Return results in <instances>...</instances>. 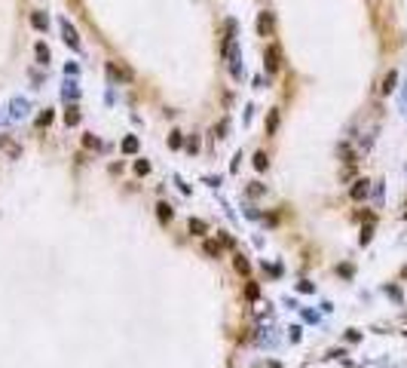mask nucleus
Here are the masks:
<instances>
[{
  "instance_id": "obj_6",
  "label": "nucleus",
  "mask_w": 407,
  "mask_h": 368,
  "mask_svg": "<svg viewBox=\"0 0 407 368\" xmlns=\"http://www.w3.org/2000/svg\"><path fill=\"white\" fill-rule=\"evenodd\" d=\"M107 74H110L113 80H123V83H129V80H132V71H129V68H116L113 62H107Z\"/></svg>"
},
{
  "instance_id": "obj_26",
  "label": "nucleus",
  "mask_w": 407,
  "mask_h": 368,
  "mask_svg": "<svg viewBox=\"0 0 407 368\" xmlns=\"http://www.w3.org/2000/svg\"><path fill=\"white\" fill-rule=\"evenodd\" d=\"M352 273H355V267H352V264H343V267H340V276H346V279H349Z\"/></svg>"
},
{
  "instance_id": "obj_28",
  "label": "nucleus",
  "mask_w": 407,
  "mask_h": 368,
  "mask_svg": "<svg viewBox=\"0 0 407 368\" xmlns=\"http://www.w3.org/2000/svg\"><path fill=\"white\" fill-rule=\"evenodd\" d=\"M245 295L251 298V301H254V298H257V285H254V282H251V285H248V289H245Z\"/></svg>"
},
{
  "instance_id": "obj_5",
  "label": "nucleus",
  "mask_w": 407,
  "mask_h": 368,
  "mask_svg": "<svg viewBox=\"0 0 407 368\" xmlns=\"http://www.w3.org/2000/svg\"><path fill=\"white\" fill-rule=\"evenodd\" d=\"M62 31H64V43L67 46H74V49H80V37H77V31H74V25H71V22H62Z\"/></svg>"
},
{
  "instance_id": "obj_15",
  "label": "nucleus",
  "mask_w": 407,
  "mask_h": 368,
  "mask_svg": "<svg viewBox=\"0 0 407 368\" xmlns=\"http://www.w3.org/2000/svg\"><path fill=\"white\" fill-rule=\"evenodd\" d=\"M156 215H159V221H162V224L171 221V206H169V203H159V206H156Z\"/></svg>"
},
{
  "instance_id": "obj_7",
  "label": "nucleus",
  "mask_w": 407,
  "mask_h": 368,
  "mask_svg": "<svg viewBox=\"0 0 407 368\" xmlns=\"http://www.w3.org/2000/svg\"><path fill=\"white\" fill-rule=\"evenodd\" d=\"M202 252H205V255H208V258H220V255H224V246H220V243H217V239H205V246H202Z\"/></svg>"
},
{
  "instance_id": "obj_21",
  "label": "nucleus",
  "mask_w": 407,
  "mask_h": 368,
  "mask_svg": "<svg viewBox=\"0 0 407 368\" xmlns=\"http://www.w3.org/2000/svg\"><path fill=\"white\" fill-rule=\"evenodd\" d=\"M135 172H138V175H147V172H150V163H147V160H138V163H135Z\"/></svg>"
},
{
  "instance_id": "obj_8",
  "label": "nucleus",
  "mask_w": 407,
  "mask_h": 368,
  "mask_svg": "<svg viewBox=\"0 0 407 368\" xmlns=\"http://www.w3.org/2000/svg\"><path fill=\"white\" fill-rule=\"evenodd\" d=\"M395 83H398V71H389L386 77H383V86H380V92H383V95H389V92L395 89Z\"/></svg>"
},
{
  "instance_id": "obj_27",
  "label": "nucleus",
  "mask_w": 407,
  "mask_h": 368,
  "mask_svg": "<svg viewBox=\"0 0 407 368\" xmlns=\"http://www.w3.org/2000/svg\"><path fill=\"white\" fill-rule=\"evenodd\" d=\"M386 295L395 298V301H401V292H398V289H392V285H386Z\"/></svg>"
},
{
  "instance_id": "obj_12",
  "label": "nucleus",
  "mask_w": 407,
  "mask_h": 368,
  "mask_svg": "<svg viewBox=\"0 0 407 368\" xmlns=\"http://www.w3.org/2000/svg\"><path fill=\"white\" fill-rule=\"evenodd\" d=\"M34 55H37V65H49V49H46V43L34 46Z\"/></svg>"
},
{
  "instance_id": "obj_1",
  "label": "nucleus",
  "mask_w": 407,
  "mask_h": 368,
  "mask_svg": "<svg viewBox=\"0 0 407 368\" xmlns=\"http://www.w3.org/2000/svg\"><path fill=\"white\" fill-rule=\"evenodd\" d=\"M263 68H266V74H276L278 68H282V49H278V43H270V46H266V52H263Z\"/></svg>"
},
{
  "instance_id": "obj_20",
  "label": "nucleus",
  "mask_w": 407,
  "mask_h": 368,
  "mask_svg": "<svg viewBox=\"0 0 407 368\" xmlns=\"http://www.w3.org/2000/svg\"><path fill=\"white\" fill-rule=\"evenodd\" d=\"M236 270H239V273H245V276H248V273H251V264H248V261H245V258H242V255H239V258H236Z\"/></svg>"
},
{
  "instance_id": "obj_13",
  "label": "nucleus",
  "mask_w": 407,
  "mask_h": 368,
  "mask_svg": "<svg viewBox=\"0 0 407 368\" xmlns=\"http://www.w3.org/2000/svg\"><path fill=\"white\" fill-rule=\"evenodd\" d=\"M266 166H270V157H266V151H257V154H254V169L263 172Z\"/></svg>"
},
{
  "instance_id": "obj_14",
  "label": "nucleus",
  "mask_w": 407,
  "mask_h": 368,
  "mask_svg": "<svg viewBox=\"0 0 407 368\" xmlns=\"http://www.w3.org/2000/svg\"><path fill=\"white\" fill-rule=\"evenodd\" d=\"M278 129V111H270V117H266V135H276Z\"/></svg>"
},
{
  "instance_id": "obj_18",
  "label": "nucleus",
  "mask_w": 407,
  "mask_h": 368,
  "mask_svg": "<svg viewBox=\"0 0 407 368\" xmlns=\"http://www.w3.org/2000/svg\"><path fill=\"white\" fill-rule=\"evenodd\" d=\"M263 190H266V187H263L260 181H251V184H248V197H263Z\"/></svg>"
},
{
  "instance_id": "obj_10",
  "label": "nucleus",
  "mask_w": 407,
  "mask_h": 368,
  "mask_svg": "<svg viewBox=\"0 0 407 368\" xmlns=\"http://www.w3.org/2000/svg\"><path fill=\"white\" fill-rule=\"evenodd\" d=\"M25 114H28V101H25V98H16V101H13V111H9V117L19 120V117H25Z\"/></svg>"
},
{
  "instance_id": "obj_30",
  "label": "nucleus",
  "mask_w": 407,
  "mask_h": 368,
  "mask_svg": "<svg viewBox=\"0 0 407 368\" xmlns=\"http://www.w3.org/2000/svg\"><path fill=\"white\" fill-rule=\"evenodd\" d=\"M404 218H407V212H404Z\"/></svg>"
},
{
  "instance_id": "obj_16",
  "label": "nucleus",
  "mask_w": 407,
  "mask_h": 368,
  "mask_svg": "<svg viewBox=\"0 0 407 368\" xmlns=\"http://www.w3.org/2000/svg\"><path fill=\"white\" fill-rule=\"evenodd\" d=\"M123 154H138V138L135 135L123 138Z\"/></svg>"
},
{
  "instance_id": "obj_23",
  "label": "nucleus",
  "mask_w": 407,
  "mask_h": 368,
  "mask_svg": "<svg viewBox=\"0 0 407 368\" xmlns=\"http://www.w3.org/2000/svg\"><path fill=\"white\" fill-rule=\"evenodd\" d=\"M49 123H52V111H43L37 117V126H49Z\"/></svg>"
},
{
  "instance_id": "obj_4",
  "label": "nucleus",
  "mask_w": 407,
  "mask_h": 368,
  "mask_svg": "<svg viewBox=\"0 0 407 368\" xmlns=\"http://www.w3.org/2000/svg\"><path fill=\"white\" fill-rule=\"evenodd\" d=\"M367 193H370V181H367V178H358V181L352 184V190H349V197H352V200H364Z\"/></svg>"
},
{
  "instance_id": "obj_25",
  "label": "nucleus",
  "mask_w": 407,
  "mask_h": 368,
  "mask_svg": "<svg viewBox=\"0 0 407 368\" xmlns=\"http://www.w3.org/2000/svg\"><path fill=\"white\" fill-rule=\"evenodd\" d=\"M187 151H190V154L199 151V138H196V135H193V138H187Z\"/></svg>"
},
{
  "instance_id": "obj_9",
  "label": "nucleus",
  "mask_w": 407,
  "mask_h": 368,
  "mask_svg": "<svg viewBox=\"0 0 407 368\" xmlns=\"http://www.w3.org/2000/svg\"><path fill=\"white\" fill-rule=\"evenodd\" d=\"M31 25L37 28V31H46V28H49V16L37 9V13H31Z\"/></svg>"
},
{
  "instance_id": "obj_19",
  "label": "nucleus",
  "mask_w": 407,
  "mask_h": 368,
  "mask_svg": "<svg viewBox=\"0 0 407 368\" xmlns=\"http://www.w3.org/2000/svg\"><path fill=\"white\" fill-rule=\"evenodd\" d=\"M370 236H374V221H367V224H364V230H362V246L370 243Z\"/></svg>"
},
{
  "instance_id": "obj_11",
  "label": "nucleus",
  "mask_w": 407,
  "mask_h": 368,
  "mask_svg": "<svg viewBox=\"0 0 407 368\" xmlns=\"http://www.w3.org/2000/svg\"><path fill=\"white\" fill-rule=\"evenodd\" d=\"M205 230H208V224L202 221V218H190V233L193 236H205Z\"/></svg>"
},
{
  "instance_id": "obj_3",
  "label": "nucleus",
  "mask_w": 407,
  "mask_h": 368,
  "mask_svg": "<svg viewBox=\"0 0 407 368\" xmlns=\"http://www.w3.org/2000/svg\"><path fill=\"white\" fill-rule=\"evenodd\" d=\"M0 151H3L9 160H19V157H21V147L13 144V138H6V135H0Z\"/></svg>"
},
{
  "instance_id": "obj_2",
  "label": "nucleus",
  "mask_w": 407,
  "mask_h": 368,
  "mask_svg": "<svg viewBox=\"0 0 407 368\" xmlns=\"http://www.w3.org/2000/svg\"><path fill=\"white\" fill-rule=\"evenodd\" d=\"M273 28H276L273 13H260V19H257V34H260V37H273Z\"/></svg>"
},
{
  "instance_id": "obj_22",
  "label": "nucleus",
  "mask_w": 407,
  "mask_h": 368,
  "mask_svg": "<svg viewBox=\"0 0 407 368\" xmlns=\"http://www.w3.org/2000/svg\"><path fill=\"white\" fill-rule=\"evenodd\" d=\"M181 144H184L181 132H171V135H169V147H181Z\"/></svg>"
},
{
  "instance_id": "obj_29",
  "label": "nucleus",
  "mask_w": 407,
  "mask_h": 368,
  "mask_svg": "<svg viewBox=\"0 0 407 368\" xmlns=\"http://www.w3.org/2000/svg\"><path fill=\"white\" fill-rule=\"evenodd\" d=\"M401 279H407V264H404V267H401Z\"/></svg>"
},
{
  "instance_id": "obj_17",
  "label": "nucleus",
  "mask_w": 407,
  "mask_h": 368,
  "mask_svg": "<svg viewBox=\"0 0 407 368\" xmlns=\"http://www.w3.org/2000/svg\"><path fill=\"white\" fill-rule=\"evenodd\" d=\"M64 123H67V126H77V123H80V111H77V108H67V111H64Z\"/></svg>"
},
{
  "instance_id": "obj_24",
  "label": "nucleus",
  "mask_w": 407,
  "mask_h": 368,
  "mask_svg": "<svg viewBox=\"0 0 407 368\" xmlns=\"http://www.w3.org/2000/svg\"><path fill=\"white\" fill-rule=\"evenodd\" d=\"M83 147H89V151H92V147H98V138L95 135H83Z\"/></svg>"
}]
</instances>
